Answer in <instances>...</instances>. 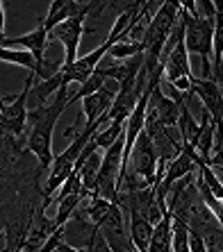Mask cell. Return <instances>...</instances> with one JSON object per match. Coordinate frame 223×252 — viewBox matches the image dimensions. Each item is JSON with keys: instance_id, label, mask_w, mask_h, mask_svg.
<instances>
[{"instance_id": "1", "label": "cell", "mask_w": 223, "mask_h": 252, "mask_svg": "<svg viewBox=\"0 0 223 252\" xmlns=\"http://www.w3.org/2000/svg\"><path fill=\"white\" fill-rule=\"evenodd\" d=\"M66 107H69V87H62L46 105L28 109V148L39 159V166L43 170L50 168V164H53V132Z\"/></svg>"}, {"instance_id": "2", "label": "cell", "mask_w": 223, "mask_h": 252, "mask_svg": "<svg viewBox=\"0 0 223 252\" xmlns=\"http://www.w3.org/2000/svg\"><path fill=\"white\" fill-rule=\"evenodd\" d=\"M185 21V48L189 57H200V80H212V34H214V18H194L180 9Z\"/></svg>"}, {"instance_id": "3", "label": "cell", "mask_w": 223, "mask_h": 252, "mask_svg": "<svg viewBox=\"0 0 223 252\" xmlns=\"http://www.w3.org/2000/svg\"><path fill=\"white\" fill-rule=\"evenodd\" d=\"M32 82H35V73L28 75V80H25L18 95L0 98V123H2L5 134H12V136L23 134L25 125H28V95H30V89H32Z\"/></svg>"}, {"instance_id": "4", "label": "cell", "mask_w": 223, "mask_h": 252, "mask_svg": "<svg viewBox=\"0 0 223 252\" xmlns=\"http://www.w3.org/2000/svg\"><path fill=\"white\" fill-rule=\"evenodd\" d=\"M155 170H157V155H155L153 141L148 139L146 132H141V134L137 136L132 150H130L125 173L139 177L148 187L155 189ZM118 180H121V177H118Z\"/></svg>"}, {"instance_id": "5", "label": "cell", "mask_w": 223, "mask_h": 252, "mask_svg": "<svg viewBox=\"0 0 223 252\" xmlns=\"http://www.w3.org/2000/svg\"><path fill=\"white\" fill-rule=\"evenodd\" d=\"M89 16V12H82L77 16H71L69 21L59 23L57 28H53L48 32L50 39L64 48V66H71L77 59V50H80V41L84 34V18Z\"/></svg>"}, {"instance_id": "6", "label": "cell", "mask_w": 223, "mask_h": 252, "mask_svg": "<svg viewBox=\"0 0 223 252\" xmlns=\"http://www.w3.org/2000/svg\"><path fill=\"white\" fill-rule=\"evenodd\" d=\"M59 229H62V243H66V246H71V248H82V250H87L98 227H96L82 211H80V207H77V209L73 211V216Z\"/></svg>"}, {"instance_id": "7", "label": "cell", "mask_w": 223, "mask_h": 252, "mask_svg": "<svg viewBox=\"0 0 223 252\" xmlns=\"http://www.w3.org/2000/svg\"><path fill=\"white\" fill-rule=\"evenodd\" d=\"M196 94L205 107V112L210 114V118L214 121L217 127H221V114H223V95H221V84L212 82V80H200L198 75H194L191 80V89L189 95Z\"/></svg>"}, {"instance_id": "8", "label": "cell", "mask_w": 223, "mask_h": 252, "mask_svg": "<svg viewBox=\"0 0 223 252\" xmlns=\"http://www.w3.org/2000/svg\"><path fill=\"white\" fill-rule=\"evenodd\" d=\"M162 73H164L166 82H173L178 77H194L191 70V62H189V53L185 48V41H178L171 48L166 57L162 59Z\"/></svg>"}, {"instance_id": "9", "label": "cell", "mask_w": 223, "mask_h": 252, "mask_svg": "<svg viewBox=\"0 0 223 252\" xmlns=\"http://www.w3.org/2000/svg\"><path fill=\"white\" fill-rule=\"evenodd\" d=\"M46 43H48V32L43 30V25H39V28H35L32 32H25V34H21V36H5V39L0 41V46L12 48V50H25V53H30L39 62Z\"/></svg>"}, {"instance_id": "10", "label": "cell", "mask_w": 223, "mask_h": 252, "mask_svg": "<svg viewBox=\"0 0 223 252\" xmlns=\"http://www.w3.org/2000/svg\"><path fill=\"white\" fill-rule=\"evenodd\" d=\"M91 2H75V0H55V2H50V7H48V14L46 18H43V30L46 32H50L53 28H57L59 23H64V21H69L71 16H77V14L82 12H91Z\"/></svg>"}, {"instance_id": "11", "label": "cell", "mask_w": 223, "mask_h": 252, "mask_svg": "<svg viewBox=\"0 0 223 252\" xmlns=\"http://www.w3.org/2000/svg\"><path fill=\"white\" fill-rule=\"evenodd\" d=\"M114 95H116V89H107V84H105L100 91H96V94L80 100V102H82V114H84V118H87V125L98 123L100 118L105 116L107 109L112 107Z\"/></svg>"}, {"instance_id": "12", "label": "cell", "mask_w": 223, "mask_h": 252, "mask_svg": "<svg viewBox=\"0 0 223 252\" xmlns=\"http://www.w3.org/2000/svg\"><path fill=\"white\" fill-rule=\"evenodd\" d=\"M128 225H130V243L135 246L137 252H146L148 248V241H150V234H153V223H148L146 218H141L139 214H135V211H128Z\"/></svg>"}, {"instance_id": "13", "label": "cell", "mask_w": 223, "mask_h": 252, "mask_svg": "<svg viewBox=\"0 0 223 252\" xmlns=\"http://www.w3.org/2000/svg\"><path fill=\"white\" fill-rule=\"evenodd\" d=\"M171 220H173L171 211H164L159 223L153 227L146 252H171Z\"/></svg>"}, {"instance_id": "14", "label": "cell", "mask_w": 223, "mask_h": 252, "mask_svg": "<svg viewBox=\"0 0 223 252\" xmlns=\"http://www.w3.org/2000/svg\"><path fill=\"white\" fill-rule=\"evenodd\" d=\"M84 195L82 193H69V195H62L57 198V214H55V227H62V225L73 216V211L77 209V205L82 202Z\"/></svg>"}, {"instance_id": "15", "label": "cell", "mask_w": 223, "mask_h": 252, "mask_svg": "<svg viewBox=\"0 0 223 252\" xmlns=\"http://www.w3.org/2000/svg\"><path fill=\"white\" fill-rule=\"evenodd\" d=\"M105 84H107L105 75H103L100 70H94V73L87 77V82H82V84H80V89H75V94L69 95V107L73 105V102H80L82 98H87V95H91V94H96V91H100V89L105 87Z\"/></svg>"}, {"instance_id": "16", "label": "cell", "mask_w": 223, "mask_h": 252, "mask_svg": "<svg viewBox=\"0 0 223 252\" xmlns=\"http://www.w3.org/2000/svg\"><path fill=\"white\" fill-rule=\"evenodd\" d=\"M144 55V43H135V41H116L112 43L110 50H107V57L116 59V62H125V59H132V57H139Z\"/></svg>"}, {"instance_id": "17", "label": "cell", "mask_w": 223, "mask_h": 252, "mask_svg": "<svg viewBox=\"0 0 223 252\" xmlns=\"http://www.w3.org/2000/svg\"><path fill=\"white\" fill-rule=\"evenodd\" d=\"M123 125L125 121H112L110 125H107L105 129H98V132H94V136H91V143H94L96 148H110L114 141L118 139V136L123 134Z\"/></svg>"}, {"instance_id": "18", "label": "cell", "mask_w": 223, "mask_h": 252, "mask_svg": "<svg viewBox=\"0 0 223 252\" xmlns=\"http://www.w3.org/2000/svg\"><path fill=\"white\" fill-rule=\"evenodd\" d=\"M0 62L23 66V68H28L30 73H35V70H37V59L32 57L30 53H25V50H12V48H2V46H0Z\"/></svg>"}, {"instance_id": "19", "label": "cell", "mask_w": 223, "mask_h": 252, "mask_svg": "<svg viewBox=\"0 0 223 252\" xmlns=\"http://www.w3.org/2000/svg\"><path fill=\"white\" fill-rule=\"evenodd\" d=\"M196 170H198V175H200V180L205 182V187L210 189L212 193H214V198H219V200H223V184H221V180H219V175L214 173V170L210 168L207 164H196Z\"/></svg>"}, {"instance_id": "20", "label": "cell", "mask_w": 223, "mask_h": 252, "mask_svg": "<svg viewBox=\"0 0 223 252\" xmlns=\"http://www.w3.org/2000/svg\"><path fill=\"white\" fill-rule=\"evenodd\" d=\"M203 243H205V252H223V234H221V227L205 232V234H203Z\"/></svg>"}, {"instance_id": "21", "label": "cell", "mask_w": 223, "mask_h": 252, "mask_svg": "<svg viewBox=\"0 0 223 252\" xmlns=\"http://www.w3.org/2000/svg\"><path fill=\"white\" fill-rule=\"evenodd\" d=\"M87 252H112V248L107 246V241L103 239V234H100L98 229H96V234H94V239H91V243H89Z\"/></svg>"}, {"instance_id": "22", "label": "cell", "mask_w": 223, "mask_h": 252, "mask_svg": "<svg viewBox=\"0 0 223 252\" xmlns=\"http://www.w3.org/2000/svg\"><path fill=\"white\" fill-rule=\"evenodd\" d=\"M189 252H205V243L198 232H189Z\"/></svg>"}, {"instance_id": "23", "label": "cell", "mask_w": 223, "mask_h": 252, "mask_svg": "<svg viewBox=\"0 0 223 252\" xmlns=\"http://www.w3.org/2000/svg\"><path fill=\"white\" fill-rule=\"evenodd\" d=\"M55 252H87V250H82V248H71V246H66V243L59 241L57 248H55Z\"/></svg>"}, {"instance_id": "24", "label": "cell", "mask_w": 223, "mask_h": 252, "mask_svg": "<svg viewBox=\"0 0 223 252\" xmlns=\"http://www.w3.org/2000/svg\"><path fill=\"white\" fill-rule=\"evenodd\" d=\"M5 39V5L0 2V41Z\"/></svg>"}, {"instance_id": "25", "label": "cell", "mask_w": 223, "mask_h": 252, "mask_svg": "<svg viewBox=\"0 0 223 252\" xmlns=\"http://www.w3.org/2000/svg\"><path fill=\"white\" fill-rule=\"evenodd\" d=\"M2 159H5V155H2V153H0V161H2Z\"/></svg>"}]
</instances>
